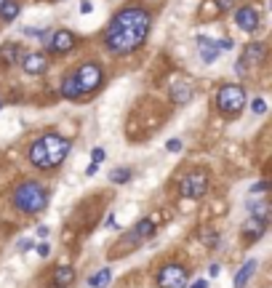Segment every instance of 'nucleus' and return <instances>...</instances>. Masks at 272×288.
<instances>
[{
	"mask_svg": "<svg viewBox=\"0 0 272 288\" xmlns=\"http://www.w3.org/2000/svg\"><path fill=\"white\" fill-rule=\"evenodd\" d=\"M150 11H144L142 5H128V8L118 11L104 32L107 48L112 53H131L134 48H139L150 32Z\"/></svg>",
	"mask_w": 272,
	"mask_h": 288,
	"instance_id": "1",
	"label": "nucleus"
},
{
	"mask_svg": "<svg viewBox=\"0 0 272 288\" xmlns=\"http://www.w3.org/2000/svg\"><path fill=\"white\" fill-rule=\"evenodd\" d=\"M72 150V142H69L67 136L61 134H45L43 139H37V142L29 147L27 158L32 166H37L40 171H48V168H56L61 160L69 155Z\"/></svg>",
	"mask_w": 272,
	"mask_h": 288,
	"instance_id": "2",
	"label": "nucleus"
},
{
	"mask_svg": "<svg viewBox=\"0 0 272 288\" xmlns=\"http://www.w3.org/2000/svg\"><path fill=\"white\" fill-rule=\"evenodd\" d=\"M13 206H16L21 214H40L43 208L48 206V192L37 182H24L13 190Z\"/></svg>",
	"mask_w": 272,
	"mask_h": 288,
	"instance_id": "3",
	"label": "nucleus"
},
{
	"mask_svg": "<svg viewBox=\"0 0 272 288\" xmlns=\"http://www.w3.org/2000/svg\"><path fill=\"white\" fill-rule=\"evenodd\" d=\"M216 107L224 118H238L246 107V91L240 85H222L219 93H216Z\"/></svg>",
	"mask_w": 272,
	"mask_h": 288,
	"instance_id": "4",
	"label": "nucleus"
},
{
	"mask_svg": "<svg viewBox=\"0 0 272 288\" xmlns=\"http://www.w3.org/2000/svg\"><path fill=\"white\" fill-rule=\"evenodd\" d=\"M75 77V83H77V91H80V96L83 93H94L99 85H102L104 80V69L96 64V61H85V64H80L72 72Z\"/></svg>",
	"mask_w": 272,
	"mask_h": 288,
	"instance_id": "5",
	"label": "nucleus"
},
{
	"mask_svg": "<svg viewBox=\"0 0 272 288\" xmlns=\"http://www.w3.org/2000/svg\"><path fill=\"white\" fill-rule=\"evenodd\" d=\"M190 270L179 262H168L158 272V288H187Z\"/></svg>",
	"mask_w": 272,
	"mask_h": 288,
	"instance_id": "6",
	"label": "nucleus"
},
{
	"mask_svg": "<svg viewBox=\"0 0 272 288\" xmlns=\"http://www.w3.org/2000/svg\"><path fill=\"white\" fill-rule=\"evenodd\" d=\"M179 192H182V198H190V200H198L203 198L208 192V176L203 171H192L179 182Z\"/></svg>",
	"mask_w": 272,
	"mask_h": 288,
	"instance_id": "7",
	"label": "nucleus"
},
{
	"mask_svg": "<svg viewBox=\"0 0 272 288\" xmlns=\"http://www.w3.org/2000/svg\"><path fill=\"white\" fill-rule=\"evenodd\" d=\"M235 21L243 32H254V29H259V11L254 5H243V8H238Z\"/></svg>",
	"mask_w": 272,
	"mask_h": 288,
	"instance_id": "8",
	"label": "nucleus"
},
{
	"mask_svg": "<svg viewBox=\"0 0 272 288\" xmlns=\"http://www.w3.org/2000/svg\"><path fill=\"white\" fill-rule=\"evenodd\" d=\"M77 37L69 32V29H56V32L51 35V51L53 53H69L75 48Z\"/></svg>",
	"mask_w": 272,
	"mask_h": 288,
	"instance_id": "9",
	"label": "nucleus"
},
{
	"mask_svg": "<svg viewBox=\"0 0 272 288\" xmlns=\"http://www.w3.org/2000/svg\"><path fill=\"white\" fill-rule=\"evenodd\" d=\"M21 67H24L27 75H43L45 67H48V59H45L43 51H29L24 59H21Z\"/></svg>",
	"mask_w": 272,
	"mask_h": 288,
	"instance_id": "10",
	"label": "nucleus"
},
{
	"mask_svg": "<svg viewBox=\"0 0 272 288\" xmlns=\"http://www.w3.org/2000/svg\"><path fill=\"white\" fill-rule=\"evenodd\" d=\"M155 230H158V227H155L152 219H142V222H139L136 227L126 235V243H134V246H136V243H144L147 238L155 235Z\"/></svg>",
	"mask_w": 272,
	"mask_h": 288,
	"instance_id": "11",
	"label": "nucleus"
},
{
	"mask_svg": "<svg viewBox=\"0 0 272 288\" xmlns=\"http://www.w3.org/2000/svg\"><path fill=\"white\" fill-rule=\"evenodd\" d=\"M264 232H267V219H248L246 222V227H243V243L246 246H251V243H256Z\"/></svg>",
	"mask_w": 272,
	"mask_h": 288,
	"instance_id": "12",
	"label": "nucleus"
},
{
	"mask_svg": "<svg viewBox=\"0 0 272 288\" xmlns=\"http://www.w3.org/2000/svg\"><path fill=\"white\" fill-rule=\"evenodd\" d=\"M264 59H267V45H264V43L246 45V53H243V61H246V64H262Z\"/></svg>",
	"mask_w": 272,
	"mask_h": 288,
	"instance_id": "13",
	"label": "nucleus"
},
{
	"mask_svg": "<svg viewBox=\"0 0 272 288\" xmlns=\"http://www.w3.org/2000/svg\"><path fill=\"white\" fill-rule=\"evenodd\" d=\"M75 283V270L69 267V264H61L53 272V288H69Z\"/></svg>",
	"mask_w": 272,
	"mask_h": 288,
	"instance_id": "14",
	"label": "nucleus"
},
{
	"mask_svg": "<svg viewBox=\"0 0 272 288\" xmlns=\"http://www.w3.org/2000/svg\"><path fill=\"white\" fill-rule=\"evenodd\" d=\"M200 45V59L206 61V64H214L216 56H219V48H216V40H211V37H200L198 40Z\"/></svg>",
	"mask_w": 272,
	"mask_h": 288,
	"instance_id": "15",
	"label": "nucleus"
},
{
	"mask_svg": "<svg viewBox=\"0 0 272 288\" xmlns=\"http://www.w3.org/2000/svg\"><path fill=\"white\" fill-rule=\"evenodd\" d=\"M254 272H256V262H254V259L243 262V267H240V270H238V275H235V288H246V286H248V280L254 278Z\"/></svg>",
	"mask_w": 272,
	"mask_h": 288,
	"instance_id": "16",
	"label": "nucleus"
},
{
	"mask_svg": "<svg viewBox=\"0 0 272 288\" xmlns=\"http://www.w3.org/2000/svg\"><path fill=\"white\" fill-rule=\"evenodd\" d=\"M190 99H192V85L179 83V85L171 88V102H174V104H187Z\"/></svg>",
	"mask_w": 272,
	"mask_h": 288,
	"instance_id": "17",
	"label": "nucleus"
},
{
	"mask_svg": "<svg viewBox=\"0 0 272 288\" xmlns=\"http://www.w3.org/2000/svg\"><path fill=\"white\" fill-rule=\"evenodd\" d=\"M21 56V45L16 43H5L3 48H0V59H3V64H16Z\"/></svg>",
	"mask_w": 272,
	"mask_h": 288,
	"instance_id": "18",
	"label": "nucleus"
},
{
	"mask_svg": "<svg viewBox=\"0 0 272 288\" xmlns=\"http://www.w3.org/2000/svg\"><path fill=\"white\" fill-rule=\"evenodd\" d=\"M248 211H251L254 219H267L270 222V206H267V200H248Z\"/></svg>",
	"mask_w": 272,
	"mask_h": 288,
	"instance_id": "19",
	"label": "nucleus"
},
{
	"mask_svg": "<svg viewBox=\"0 0 272 288\" xmlns=\"http://www.w3.org/2000/svg\"><path fill=\"white\" fill-rule=\"evenodd\" d=\"M110 280H112V270L104 267V270H99L88 278V286L91 288H104V286H110Z\"/></svg>",
	"mask_w": 272,
	"mask_h": 288,
	"instance_id": "20",
	"label": "nucleus"
},
{
	"mask_svg": "<svg viewBox=\"0 0 272 288\" xmlns=\"http://www.w3.org/2000/svg\"><path fill=\"white\" fill-rule=\"evenodd\" d=\"M19 11H21L19 3H13V0H5L3 8H0V19H3V21H13V19L19 16Z\"/></svg>",
	"mask_w": 272,
	"mask_h": 288,
	"instance_id": "21",
	"label": "nucleus"
},
{
	"mask_svg": "<svg viewBox=\"0 0 272 288\" xmlns=\"http://www.w3.org/2000/svg\"><path fill=\"white\" fill-rule=\"evenodd\" d=\"M61 96L64 99H80V91H77V83H75L72 75L64 77V83H61Z\"/></svg>",
	"mask_w": 272,
	"mask_h": 288,
	"instance_id": "22",
	"label": "nucleus"
},
{
	"mask_svg": "<svg viewBox=\"0 0 272 288\" xmlns=\"http://www.w3.org/2000/svg\"><path fill=\"white\" fill-rule=\"evenodd\" d=\"M110 182H112V184H126V182H131V168H115V171H110Z\"/></svg>",
	"mask_w": 272,
	"mask_h": 288,
	"instance_id": "23",
	"label": "nucleus"
},
{
	"mask_svg": "<svg viewBox=\"0 0 272 288\" xmlns=\"http://www.w3.org/2000/svg\"><path fill=\"white\" fill-rule=\"evenodd\" d=\"M251 110H254L256 115H264V112H267V104H264V99H254V102H251Z\"/></svg>",
	"mask_w": 272,
	"mask_h": 288,
	"instance_id": "24",
	"label": "nucleus"
},
{
	"mask_svg": "<svg viewBox=\"0 0 272 288\" xmlns=\"http://www.w3.org/2000/svg\"><path fill=\"white\" fill-rule=\"evenodd\" d=\"M208 13H211V16H216V13H219V8H216L214 0H206V3H203V16H208Z\"/></svg>",
	"mask_w": 272,
	"mask_h": 288,
	"instance_id": "25",
	"label": "nucleus"
},
{
	"mask_svg": "<svg viewBox=\"0 0 272 288\" xmlns=\"http://www.w3.org/2000/svg\"><path fill=\"white\" fill-rule=\"evenodd\" d=\"M104 158H107V152L102 150V147H96V150L91 152V160H94V166H99V163H102Z\"/></svg>",
	"mask_w": 272,
	"mask_h": 288,
	"instance_id": "26",
	"label": "nucleus"
},
{
	"mask_svg": "<svg viewBox=\"0 0 272 288\" xmlns=\"http://www.w3.org/2000/svg\"><path fill=\"white\" fill-rule=\"evenodd\" d=\"M166 150L168 152H179V150H182V139H171V142L166 144Z\"/></svg>",
	"mask_w": 272,
	"mask_h": 288,
	"instance_id": "27",
	"label": "nucleus"
},
{
	"mask_svg": "<svg viewBox=\"0 0 272 288\" xmlns=\"http://www.w3.org/2000/svg\"><path fill=\"white\" fill-rule=\"evenodd\" d=\"M214 3H216V8H219V13L232 8V0H214Z\"/></svg>",
	"mask_w": 272,
	"mask_h": 288,
	"instance_id": "28",
	"label": "nucleus"
},
{
	"mask_svg": "<svg viewBox=\"0 0 272 288\" xmlns=\"http://www.w3.org/2000/svg\"><path fill=\"white\" fill-rule=\"evenodd\" d=\"M216 48H219V51H230V48H232V37H224V40H219V43H216Z\"/></svg>",
	"mask_w": 272,
	"mask_h": 288,
	"instance_id": "29",
	"label": "nucleus"
},
{
	"mask_svg": "<svg viewBox=\"0 0 272 288\" xmlns=\"http://www.w3.org/2000/svg\"><path fill=\"white\" fill-rule=\"evenodd\" d=\"M267 187H270L267 182H256V184L251 187V195H256V192H267Z\"/></svg>",
	"mask_w": 272,
	"mask_h": 288,
	"instance_id": "30",
	"label": "nucleus"
},
{
	"mask_svg": "<svg viewBox=\"0 0 272 288\" xmlns=\"http://www.w3.org/2000/svg\"><path fill=\"white\" fill-rule=\"evenodd\" d=\"M24 32L29 37H43V29H35V27H24Z\"/></svg>",
	"mask_w": 272,
	"mask_h": 288,
	"instance_id": "31",
	"label": "nucleus"
},
{
	"mask_svg": "<svg viewBox=\"0 0 272 288\" xmlns=\"http://www.w3.org/2000/svg\"><path fill=\"white\" fill-rule=\"evenodd\" d=\"M29 248H32V240H19V251H29Z\"/></svg>",
	"mask_w": 272,
	"mask_h": 288,
	"instance_id": "32",
	"label": "nucleus"
},
{
	"mask_svg": "<svg viewBox=\"0 0 272 288\" xmlns=\"http://www.w3.org/2000/svg\"><path fill=\"white\" fill-rule=\"evenodd\" d=\"M216 240H219L216 235H208V238H206V246H208V248H216V246H219V243H216Z\"/></svg>",
	"mask_w": 272,
	"mask_h": 288,
	"instance_id": "33",
	"label": "nucleus"
},
{
	"mask_svg": "<svg viewBox=\"0 0 272 288\" xmlns=\"http://www.w3.org/2000/svg\"><path fill=\"white\" fill-rule=\"evenodd\" d=\"M80 11H83V13H91V11H94V5H91V0H83Z\"/></svg>",
	"mask_w": 272,
	"mask_h": 288,
	"instance_id": "34",
	"label": "nucleus"
},
{
	"mask_svg": "<svg viewBox=\"0 0 272 288\" xmlns=\"http://www.w3.org/2000/svg\"><path fill=\"white\" fill-rule=\"evenodd\" d=\"M48 251H51L48 243H40V246H37V254H40V256H48Z\"/></svg>",
	"mask_w": 272,
	"mask_h": 288,
	"instance_id": "35",
	"label": "nucleus"
},
{
	"mask_svg": "<svg viewBox=\"0 0 272 288\" xmlns=\"http://www.w3.org/2000/svg\"><path fill=\"white\" fill-rule=\"evenodd\" d=\"M107 227H112V230L118 227V222H115V214H110V216H107Z\"/></svg>",
	"mask_w": 272,
	"mask_h": 288,
	"instance_id": "36",
	"label": "nucleus"
},
{
	"mask_svg": "<svg viewBox=\"0 0 272 288\" xmlns=\"http://www.w3.org/2000/svg\"><path fill=\"white\" fill-rule=\"evenodd\" d=\"M192 288H208V280H195V283H192Z\"/></svg>",
	"mask_w": 272,
	"mask_h": 288,
	"instance_id": "37",
	"label": "nucleus"
},
{
	"mask_svg": "<svg viewBox=\"0 0 272 288\" xmlns=\"http://www.w3.org/2000/svg\"><path fill=\"white\" fill-rule=\"evenodd\" d=\"M96 171H99V166H94V163H91V166H88V168H85V174H88V176H94V174H96Z\"/></svg>",
	"mask_w": 272,
	"mask_h": 288,
	"instance_id": "38",
	"label": "nucleus"
},
{
	"mask_svg": "<svg viewBox=\"0 0 272 288\" xmlns=\"http://www.w3.org/2000/svg\"><path fill=\"white\" fill-rule=\"evenodd\" d=\"M3 3H5V0H0V8H3Z\"/></svg>",
	"mask_w": 272,
	"mask_h": 288,
	"instance_id": "39",
	"label": "nucleus"
},
{
	"mask_svg": "<svg viewBox=\"0 0 272 288\" xmlns=\"http://www.w3.org/2000/svg\"><path fill=\"white\" fill-rule=\"evenodd\" d=\"M0 107H3V99H0Z\"/></svg>",
	"mask_w": 272,
	"mask_h": 288,
	"instance_id": "40",
	"label": "nucleus"
}]
</instances>
